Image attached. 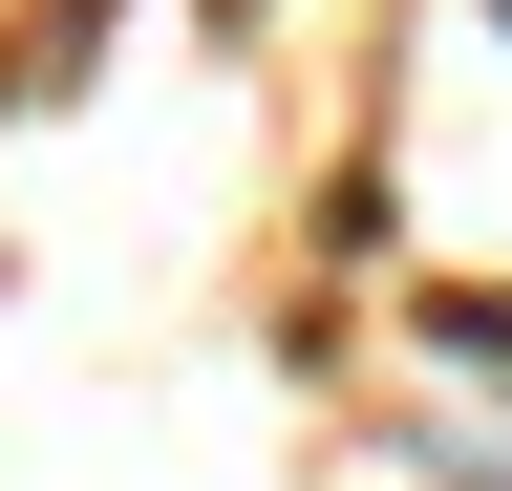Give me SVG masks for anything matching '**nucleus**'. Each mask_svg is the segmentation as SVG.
Listing matches in <instances>:
<instances>
[{
    "label": "nucleus",
    "instance_id": "1",
    "mask_svg": "<svg viewBox=\"0 0 512 491\" xmlns=\"http://www.w3.org/2000/svg\"><path fill=\"white\" fill-rule=\"evenodd\" d=\"M491 22H512V0H491Z\"/></svg>",
    "mask_w": 512,
    "mask_h": 491
}]
</instances>
